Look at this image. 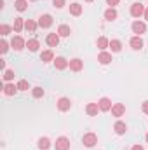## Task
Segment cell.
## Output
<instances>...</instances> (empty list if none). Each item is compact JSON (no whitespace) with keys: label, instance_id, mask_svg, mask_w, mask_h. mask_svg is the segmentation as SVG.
I'll return each instance as SVG.
<instances>
[{"label":"cell","instance_id":"1","mask_svg":"<svg viewBox=\"0 0 148 150\" xmlns=\"http://www.w3.org/2000/svg\"><path fill=\"white\" fill-rule=\"evenodd\" d=\"M82 143H84L87 149H91V147H94V145L98 143V136H96L94 133H85L84 138H82Z\"/></svg>","mask_w":148,"mask_h":150},{"label":"cell","instance_id":"2","mask_svg":"<svg viewBox=\"0 0 148 150\" xmlns=\"http://www.w3.org/2000/svg\"><path fill=\"white\" fill-rule=\"evenodd\" d=\"M11 47L14 49V51H21L23 47H26V42L23 40V37H19V35H16V37L11 40Z\"/></svg>","mask_w":148,"mask_h":150},{"label":"cell","instance_id":"3","mask_svg":"<svg viewBox=\"0 0 148 150\" xmlns=\"http://www.w3.org/2000/svg\"><path fill=\"white\" fill-rule=\"evenodd\" d=\"M145 7H143V4H132L131 5V16H134V18H140V16H145Z\"/></svg>","mask_w":148,"mask_h":150},{"label":"cell","instance_id":"4","mask_svg":"<svg viewBox=\"0 0 148 150\" xmlns=\"http://www.w3.org/2000/svg\"><path fill=\"white\" fill-rule=\"evenodd\" d=\"M51 25H52V16L51 14H42L38 18V26L40 28H49Z\"/></svg>","mask_w":148,"mask_h":150},{"label":"cell","instance_id":"5","mask_svg":"<svg viewBox=\"0 0 148 150\" xmlns=\"http://www.w3.org/2000/svg\"><path fill=\"white\" fill-rule=\"evenodd\" d=\"M58 108H59V112H68V110L72 108L70 98H59V100H58Z\"/></svg>","mask_w":148,"mask_h":150},{"label":"cell","instance_id":"6","mask_svg":"<svg viewBox=\"0 0 148 150\" xmlns=\"http://www.w3.org/2000/svg\"><path fill=\"white\" fill-rule=\"evenodd\" d=\"M56 150H70V140L68 138H65V136H61V138H58L56 140Z\"/></svg>","mask_w":148,"mask_h":150},{"label":"cell","instance_id":"7","mask_svg":"<svg viewBox=\"0 0 148 150\" xmlns=\"http://www.w3.org/2000/svg\"><path fill=\"white\" fill-rule=\"evenodd\" d=\"M132 32L140 37V35H143V33L147 32V25H145L143 21H134V23H132Z\"/></svg>","mask_w":148,"mask_h":150},{"label":"cell","instance_id":"8","mask_svg":"<svg viewBox=\"0 0 148 150\" xmlns=\"http://www.w3.org/2000/svg\"><path fill=\"white\" fill-rule=\"evenodd\" d=\"M54 67H56L58 70H65V68L70 67V61H66L63 56H58V58H54Z\"/></svg>","mask_w":148,"mask_h":150},{"label":"cell","instance_id":"9","mask_svg":"<svg viewBox=\"0 0 148 150\" xmlns=\"http://www.w3.org/2000/svg\"><path fill=\"white\" fill-rule=\"evenodd\" d=\"M82 68H84V61H82V59H78V58L70 59V70H72V72H80Z\"/></svg>","mask_w":148,"mask_h":150},{"label":"cell","instance_id":"10","mask_svg":"<svg viewBox=\"0 0 148 150\" xmlns=\"http://www.w3.org/2000/svg\"><path fill=\"white\" fill-rule=\"evenodd\" d=\"M98 105H99V110H101V112H110L111 107H113L108 98H101V100L98 101Z\"/></svg>","mask_w":148,"mask_h":150},{"label":"cell","instance_id":"11","mask_svg":"<svg viewBox=\"0 0 148 150\" xmlns=\"http://www.w3.org/2000/svg\"><path fill=\"white\" fill-rule=\"evenodd\" d=\"M111 113H113V117H122V115L125 113V107H124L122 103H115V105L111 107Z\"/></svg>","mask_w":148,"mask_h":150},{"label":"cell","instance_id":"12","mask_svg":"<svg viewBox=\"0 0 148 150\" xmlns=\"http://www.w3.org/2000/svg\"><path fill=\"white\" fill-rule=\"evenodd\" d=\"M113 131L117 133V134H125V131H127V126H125V122H122V120H117L115 122V126H113Z\"/></svg>","mask_w":148,"mask_h":150},{"label":"cell","instance_id":"13","mask_svg":"<svg viewBox=\"0 0 148 150\" xmlns=\"http://www.w3.org/2000/svg\"><path fill=\"white\" fill-rule=\"evenodd\" d=\"M45 42H47L49 47H56V45L59 44V35H58V33H49L47 38H45Z\"/></svg>","mask_w":148,"mask_h":150},{"label":"cell","instance_id":"14","mask_svg":"<svg viewBox=\"0 0 148 150\" xmlns=\"http://www.w3.org/2000/svg\"><path fill=\"white\" fill-rule=\"evenodd\" d=\"M98 61H99L101 65H108V63H111V54L106 52V51H101L99 56H98Z\"/></svg>","mask_w":148,"mask_h":150},{"label":"cell","instance_id":"15","mask_svg":"<svg viewBox=\"0 0 148 150\" xmlns=\"http://www.w3.org/2000/svg\"><path fill=\"white\" fill-rule=\"evenodd\" d=\"M18 91H19V89H18V86H14V84H5V86H4V94H5V96H14Z\"/></svg>","mask_w":148,"mask_h":150},{"label":"cell","instance_id":"16","mask_svg":"<svg viewBox=\"0 0 148 150\" xmlns=\"http://www.w3.org/2000/svg\"><path fill=\"white\" fill-rule=\"evenodd\" d=\"M85 112H87V115H91V117H96L98 112H99V105L98 103H89L85 107Z\"/></svg>","mask_w":148,"mask_h":150},{"label":"cell","instance_id":"17","mask_svg":"<svg viewBox=\"0 0 148 150\" xmlns=\"http://www.w3.org/2000/svg\"><path fill=\"white\" fill-rule=\"evenodd\" d=\"M131 47L134 49V51H141V47H143V40H141V37H132L131 38Z\"/></svg>","mask_w":148,"mask_h":150},{"label":"cell","instance_id":"18","mask_svg":"<svg viewBox=\"0 0 148 150\" xmlns=\"http://www.w3.org/2000/svg\"><path fill=\"white\" fill-rule=\"evenodd\" d=\"M70 33H72V30H70L68 25H61V26L58 28V35H59V37H70Z\"/></svg>","mask_w":148,"mask_h":150},{"label":"cell","instance_id":"19","mask_svg":"<svg viewBox=\"0 0 148 150\" xmlns=\"http://www.w3.org/2000/svg\"><path fill=\"white\" fill-rule=\"evenodd\" d=\"M40 61H44V63L54 61V54H52V51H44V52L40 54Z\"/></svg>","mask_w":148,"mask_h":150},{"label":"cell","instance_id":"20","mask_svg":"<svg viewBox=\"0 0 148 150\" xmlns=\"http://www.w3.org/2000/svg\"><path fill=\"white\" fill-rule=\"evenodd\" d=\"M26 47H28V51H32V52H37L38 47H40V44H38L37 38H32V40H28V42H26Z\"/></svg>","mask_w":148,"mask_h":150},{"label":"cell","instance_id":"21","mask_svg":"<svg viewBox=\"0 0 148 150\" xmlns=\"http://www.w3.org/2000/svg\"><path fill=\"white\" fill-rule=\"evenodd\" d=\"M70 14H72V16H80V14H82V5H80L78 2H75V4L70 5Z\"/></svg>","mask_w":148,"mask_h":150},{"label":"cell","instance_id":"22","mask_svg":"<svg viewBox=\"0 0 148 150\" xmlns=\"http://www.w3.org/2000/svg\"><path fill=\"white\" fill-rule=\"evenodd\" d=\"M105 19H106V21H115V19H117V11H115L113 7H110V9L105 11Z\"/></svg>","mask_w":148,"mask_h":150},{"label":"cell","instance_id":"23","mask_svg":"<svg viewBox=\"0 0 148 150\" xmlns=\"http://www.w3.org/2000/svg\"><path fill=\"white\" fill-rule=\"evenodd\" d=\"M96 45H98L101 51H105L106 47H110V40H108L106 37H99L98 38V42H96Z\"/></svg>","mask_w":148,"mask_h":150},{"label":"cell","instance_id":"24","mask_svg":"<svg viewBox=\"0 0 148 150\" xmlns=\"http://www.w3.org/2000/svg\"><path fill=\"white\" fill-rule=\"evenodd\" d=\"M110 49H111V52H120L122 51V42L120 40H110Z\"/></svg>","mask_w":148,"mask_h":150},{"label":"cell","instance_id":"25","mask_svg":"<svg viewBox=\"0 0 148 150\" xmlns=\"http://www.w3.org/2000/svg\"><path fill=\"white\" fill-rule=\"evenodd\" d=\"M23 28H25V21H23V18H16V19H14V32L19 33Z\"/></svg>","mask_w":148,"mask_h":150},{"label":"cell","instance_id":"26","mask_svg":"<svg viewBox=\"0 0 148 150\" xmlns=\"http://www.w3.org/2000/svg\"><path fill=\"white\" fill-rule=\"evenodd\" d=\"M37 147L40 150H47L49 147H51V140H49V138H40L38 143H37Z\"/></svg>","mask_w":148,"mask_h":150},{"label":"cell","instance_id":"27","mask_svg":"<svg viewBox=\"0 0 148 150\" xmlns=\"http://www.w3.org/2000/svg\"><path fill=\"white\" fill-rule=\"evenodd\" d=\"M14 7H16L19 12H23V11H26V7H28V0H16V2H14Z\"/></svg>","mask_w":148,"mask_h":150},{"label":"cell","instance_id":"28","mask_svg":"<svg viewBox=\"0 0 148 150\" xmlns=\"http://www.w3.org/2000/svg\"><path fill=\"white\" fill-rule=\"evenodd\" d=\"M25 30H28V32H35V30H37V23H35L33 19L25 21Z\"/></svg>","mask_w":148,"mask_h":150},{"label":"cell","instance_id":"29","mask_svg":"<svg viewBox=\"0 0 148 150\" xmlns=\"http://www.w3.org/2000/svg\"><path fill=\"white\" fill-rule=\"evenodd\" d=\"M32 94H33V98H37V100H38V98H42V96L45 94V91H44L40 86H37V87H33V89H32Z\"/></svg>","mask_w":148,"mask_h":150},{"label":"cell","instance_id":"30","mask_svg":"<svg viewBox=\"0 0 148 150\" xmlns=\"http://www.w3.org/2000/svg\"><path fill=\"white\" fill-rule=\"evenodd\" d=\"M18 89H19V91H28V89H30L28 80H19V82H18Z\"/></svg>","mask_w":148,"mask_h":150},{"label":"cell","instance_id":"31","mask_svg":"<svg viewBox=\"0 0 148 150\" xmlns=\"http://www.w3.org/2000/svg\"><path fill=\"white\" fill-rule=\"evenodd\" d=\"M11 30H12V28H11L9 25H2V26H0V33H2V37L9 35V33H11Z\"/></svg>","mask_w":148,"mask_h":150},{"label":"cell","instance_id":"32","mask_svg":"<svg viewBox=\"0 0 148 150\" xmlns=\"http://www.w3.org/2000/svg\"><path fill=\"white\" fill-rule=\"evenodd\" d=\"M12 79H14V72H12V70H5V72H4V80L9 82V80H12Z\"/></svg>","mask_w":148,"mask_h":150},{"label":"cell","instance_id":"33","mask_svg":"<svg viewBox=\"0 0 148 150\" xmlns=\"http://www.w3.org/2000/svg\"><path fill=\"white\" fill-rule=\"evenodd\" d=\"M7 51H9V44H7L5 40H2V42H0V52H2V54H5Z\"/></svg>","mask_w":148,"mask_h":150},{"label":"cell","instance_id":"34","mask_svg":"<svg viewBox=\"0 0 148 150\" xmlns=\"http://www.w3.org/2000/svg\"><path fill=\"white\" fill-rule=\"evenodd\" d=\"M52 5L56 9H61V7H65V0H52Z\"/></svg>","mask_w":148,"mask_h":150},{"label":"cell","instance_id":"35","mask_svg":"<svg viewBox=\"0 0 148 150\" xmlns=\"http://www.w3.org/2000/svg\"><path fill=\"white\" fill-rule=\"evenodd\" d=\"M118 2H120V0H106V4H108L110 7H115V5H118Z\"/></svg>","mask_w":148,"mask_h":150},{"label":"cell","instance_id":"36","mask_svg":"<svg viewBox=\"0 0 148 150\" xmlns=\"http://www.w3.org/2000/svg\"><path fill=\"white\" fill-rule=\"evenodd\" d=\"M141 110H143V113H147V115H148V101H145V103H143Z\"/></svg>","mask_w":148,"mask_h":150},{"label":"cell","instance_id":"37","mask_svg":"<svg viewBox=\"0 0 148 150\" xmlns=\"http://www.w3.org/2000/svg\"><path fill=\"white\" fill-rule=\"evenodd\" d=\"M132 150H145V149H143V145H134Z\"/></svg>","mask_w":148,"mask_h":150},{"label":"cell","instance_id":"38","mask_svg":"<svg viewBox=\"0 0 148 150\" xmlns=\"http://www.w3.org/2000/svg\"><path fill=\"white\" fill-rule=\"evenodd\" d=\"M145 19H147V21H148V9H147V11H145Z\"/></svg>","mask_w":148,"mask_h":150},{"label":"cell","instance_id":"39","mask_svg":"<svg viewBox=\"0 0 148 150\" xmlns=\"http://www.w3.org/2000/svg\"><path fill=\"white\" fill-rule=\"evenodd\" d=\"M85 2H94V0H85Z\"/></svg>","mask_w":148,"mask_h":150},{"label":"cell","instance_id":"40","mask_svg":"<svg viewBox=\"0 0 148 150\" xmlns=\"http://www.w3.org/2000/svg\"><path fill=\"white\" fill-rule=\"evenodd\" d=\"M147 143H148V133H147Z\"/></svg>","mask_w":148,"mask_h":150},{"label":"cell","instance_id":"41","mask_svg":"<svg viewBox=\"0 0 148 150\" xmlns=\"http://www.w3.org/2000/svg\"><path fill=\"white\" fill-rule=\"evenodd\" d=\"M30 2H37V0H30Z\"/></svg>","mask_w":148,"mask_h":150}]
</instances>
